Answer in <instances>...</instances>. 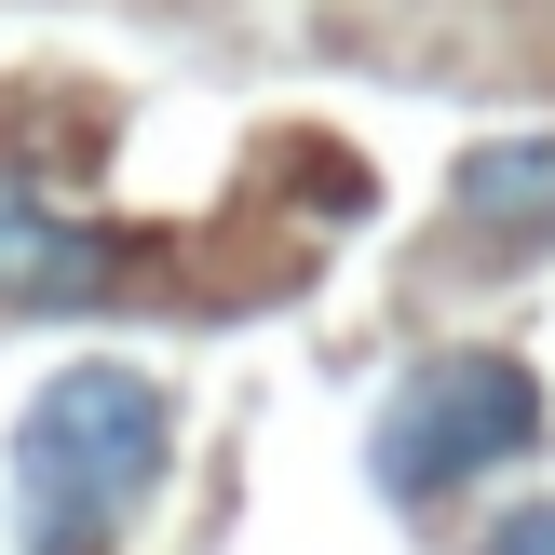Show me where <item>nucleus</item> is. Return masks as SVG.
Wrapping results in <instances>:
<instances>
[{"label": "nucleus", "mask_w": 555, "mask_h": 555, "mask_svg": "<svg viewBox=\"0 0 555 555\" xmlns=\"http://www.w3.org/2000/svg\"><path fill=\"white\" fill-rule=\"evenodd\" d=\"M177 475V393L122 352L54 366L14 434V555H108Z\"/></svg>", "instance_id": "1"}, {"label": "nucleus", "mask_w": 555, "mask_h": 555, "mask_svg": "<svg viewBox=\"0 0 555 555\" xmlns=\"http://www.w3.org/2000/svg\"><path fill=\"white\" fill-rule=\"evenodd\" d=\"M529 448H542V366L461 339V352H421V366L393 379V406H379V434H366V475L434 515V502H475V488L502 475V461H529Z\"/></svg>", "instance_id": "2"}, {"label": "nucleus", "mask_w": 555, "mask_h": 555, "mask_svg": "<svg viewBox=\"0 0 555 555\" xmlns=\"http://www.w3.org/2000/svg\"><path fill=\"white\" fill-rule=\"evenodd\" d=\"M448 231L475 244V258H542L555 244V135H488V150H461L448 177Z\"/></svg>", "instance_id": "3"}, {"label": "nucleus", "mask_w": 555, "mask_h": 555, "mask_svg": "<svg viewBox=\"0 0 555 555\" xmlns=\"http://www.w3.org/2000/svg\"><path fill=\"white\" fill-rule=\"evenodd\" d=\"M0 298H14V312H95L108 298V231L0 190Z\"/></svg>", "instance_id": "4"}, {"label": "nucleus", "mask_w": 555, "mask_h": 555, "mask_svg": "<svg viewBox=\"0 0 555 555\" xmlns=\"http://www.w3.org/2000/svg\"><path fill=\"white\" fill-rule=\"evenodd\" d=\"M475 555H555V502H502L488 515V542Z\"/></svg>", "instance_id": "5"}]
</instances>
